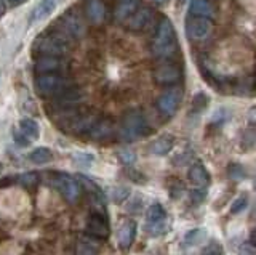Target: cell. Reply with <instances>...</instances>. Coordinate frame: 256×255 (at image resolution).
I'll use <instances>...</instances> for the list:
<instances>
[{
  "label": "cell",
  "instance_id": "cell-1",
  "mask_svg": "<svg viewBox=\"0 0 256 255\" xmlns=\"http://www.w3.org/2000/svg\"><path fill=\"white\" fill-rule=\"evenodd\" d=\"M176 49H178V42H176V33L173 23L168 18H164L158 23L157 33L154 39H152L150 44L152 55L156 58H168L176 52Z\"/></svg>",
  "mask_w": 256,
  "mask_h": 255
},
{
  "label": "cell",
  "instance_id": "cell-2",
  "mask_svg": "<svg viewBox=\"0 0 256 255\" xmlns=\"http://www.w3.org/2000/svg\"><path fill=\"white\" fill-rule=\"evenodd\" d=\"M149 132V124L141 111H130L124 116L120 125V137L125 141H134Z\"/></svg>",
  "mask_w": 256,
  "mask_h": 255
},
{
  "label": "cell",
  "instance_id": "cell-3",
  "mask_svg": "<svg viewBox=\"0 0 256 255\" xmlns=\"http://www.w3.org/2000/svg\"><path fill=\"white\" fill-rule=\"evenodd\" d=\"M37 49L44 57H60V55L68 52L66 34H62V33L48 34L37 42Z\"/></svg>",
  "mask_w": 256,
  "mask_h": 255
},
{
  "label": "cell",
  "instance_id": "cell-4",
  "mask_svg": "<svg viewBox=\"0 0 256 255\" xmlns=\"http://www.w3.org/2000/svg\"><path fill=\"white\" fill-rule=\"evenodd\" d=\"M36 87L42 95H58L68 89V81L58 73L40 74L36 81Z\"/></svg>",
  "mask_w": 256,
  "mask_h": 255
},
{
  "label": "cell",
  "instance_id": "cell-5",
  "mask_svg": "<svg viewBox=\"0 0 256 255\" xmlns=\"http://www.w3.org/2000/svg\"><path fill=\"white\" fill-rule=\"evenodd\" d=\"M53 186L56 188V191H60L68 202H76L80 197V193H82V185L69 175H56L53 180Z\"/></svg>",
  "mask_w": 256,
  "mask_h": 255
},
{
  "label": "cell",
  "instance_id": "cell-6",
  "mask_svg": "<svg viewBox=\"0 0 256 255\" xmlns=\"http://www.w3.org/2000/svg\"><path fill=\"white\" fill-rule=\"evenodd\" d=\"M182 100V90L180 87H173L168 89L165 93H162L157 100V108L160 111V114H164L165 117H172L176 114L180 105Z\"/></svg>",
  "mask_w": 256,
  "mask_h": 255
},
{
  "label": "cell",
  "instance_id": "cell-7",
  "mask_svg": "<svg viewBox=\"0 0 256 255\" xmlns=\"http://www.w3.org/2000/svg\"><path fill=\"white\" fill-rule=\"evenodd\" d=\"M213 31V21L210 18L202 17H192L186 23V33L192 41H202L212 34Z\"/></svg>",
  "mask_w": 256,
  "mask_h": 255
},
{
  "label": "cell",
  "instance_id": "cell-8",
  "mask_svg": "<svg viewBox=\"0 0 256 255\" xmlns=\"http://www.w3.org/2000/svg\"><path fill=\"white\" fill-rule=\"evenodd\" d=\"M61 25L64 29V34H68L69 37H74V39H82L86 33V28L84 25L82 18L80 15H77L74 10H69L66 12L61 17Z\"/></svg>",
  "mask_w": 256,
  "mask_h": 255
},
{
  "label": "cell",
  "instance_id": "cell-9",
  "mask_svg": "<svg viewBox=\"0 0 256 255\" xmlns=\"http://www.w3.org/2000/svg\"><path fill=\"white\" fill-rule=\"evenodd\" d=\"M154 79L158 85H174L176 82H180L181 71L174 65H162L156 69Z\"/></svg>",
  "mask_w": 256,
  "mask_h": 255
},
{
  "label": "cell",
  "instance_id": "cell-10",
  "mask_svg": "<svg viewBox=\"0 0 256 255\" xmlns=\"http://www.w3.org/2000/svg\"><path fill=\"white\" fill-rule=\"evenodd\" d=\"M85 228H86V233L94 237L106 239L109 236V225L100 213H92L90 217L86 218Z\"/></svg>",
  "mask_w": 256,
  "mask_h": 255
},
{
  "label": "cell",
  "instance_id": "cell-11",
  "mask_svg": "<svg viewBox=\"0 0 256 255\" xmlns=\"http://www.w3.org/2000/svg\"><path fill=\"white\" fill-rule=\"evenodd\" d=\"M112 133H114V124H112L110 119H101L98 117V121L94 122V125L90 129L86 135L90 137L92 140H96V141H102V140H109L112 137Z\"/></svg>",
  "mask_w": 256,
  "mask_h": 255
},
{
  "label": "cell",
  "instance_id": "cell-12",
  "mask_svg": "<svg viewBox=\"0 0 256 255\" xmlns=\"http://www.w3.org/2000/svg\"><path fill=\"white\" fill-rule=\"evenodd\" d=\"M106 5L102 0H86L85 2V15L92 25H101L106 20Z\"/></svg>",
  "mask_w": 256,
  "mask_h": 255
},
{
  "label": "cell",
  "instance_id": "cell-13",
  "mask_svg": "<svg viewBox=\"0 0 256 255\" xmlns=\"http://www.w3.org/2000/svg\"><path fill=\"white\" fill-rule=\"evenodd\" d=\"M140 9V0H118L114 12V20L118 25H124L132 18V15Z\"/></svg>",
  "mask_w": 256,
  "mask_h": 255
},
{
  "label": "cell",
  "instance_id": "cell-14",
  "mask_svg": "<svg viewBox=\"0 0 256 255\" xmlns=\"http://www.w3.org/2000/svg\"><path fill=\"white\" fill-rule=\"evenodd\" d=\"M136 221L134 220H126L118 231V245L122 250H128L134 242L136 237Z\"/></svg>",
  "mask_w": 256,
  "mask_h": 255
},
{
  "label": "cell",
  "instance_id": "cell-15",
  "mask_svg": "<svg viewBox=\"0 0 256 255\" xmlns=\"http://www.w3.org/2000/svg\"><path fill=\"white\" fill-rule=\"evenodd\" d=\"M62 0H42L30 15V25H34V23H38V21H44L45 18H48L50 15L58 9L60 4Z\"/></svg>",
  "mask_w": 256,
  "mask_h": 255
},
{
  "label": "cell",
  "instance_id": "cell-16",
  "mask_svg": "<svg viewBox=\"0 0 256 255\" xmlns=\"http://www.w3.org/2000/svg\"><path fill=\"white\" fill-rule=\"evenodd\" d=\"M150 20H152V10L148 9V7H142V9H138L132 15V18L126 21V26L132 31H142L149 26Z\"/></svg>",
  "mask_w": 256,
  "mask_h": 255
},
{
  "label": "cell",
  "instance_id": "cell-17",
  "mask_svg": "<svg viewBox=\"0 0 256 255\" xmlns=\"http://www.w3.org/2000/svg\"><path fill=\"white\" fill-rule=\"evenodd\" d=\"M64 63L58 57H40L37 60L36 69L38 74H52L58 73L60 69H62Z\"/></svg>",
  "mask_w": 256,
  "mask_h": 255
},
{
  "label": "cell",
  "instance_id": "cell-18",
  "mask_svg": "<svg viewBox=\"0 0 256 255\" xmlns=\"http://www.w3.org/2000/svg\"><path fill=\"white\" fill-rule=\"evenodd\" d=\"M84 100H85V93L82 90L70 89V87H68L66 90H62L61 93H58V103L62 108L78 105V103L84 101Z\"/></svg>",
  "mask_w": 256,
  "mask_h": 255
},
{
  "label": "cell",
  "instance_id": "cell-19",
  "mask_svg": "<svg viewBox=\"0 0 256 255\" xmlns=\"http://www.w3.org/2000/svg\"><path fill=\"white\" fill-rule=\"evenodd\" d=\"M189 180L194 183L197 188H206L208 183H210V175H208V170L202 164H196V165H192L189 170Z\"/></svg>",
  "mask_w": 256,
  "mask_h": 255
},
{
  "label": "cell",
  "instance_id": "cell-20",
  "mask_svg": "<svg viewBox=\"0 0 256 255\" xmlns=\"http://www.w3.org/2000/svg\"><path fill=\"white\" fill-rule=\"evenodd\" d=\"M173 145H174L173 137H170V135H165V137H160V138H157L154 143H152V145L149 146V151L152 154H156V156H165L173 149Z\"/></svg>",
  "mask_w": 256,
  "mask_h": 255
},
{
  "label": "cell",
  "instance_id": "cell-21",
  "mask_svg": "<svg viewBox=\"0 0 256 255\" xmlns=\"http://www.w3.org/2000/svg\"><path fill=\"white\" fill-rule=\"evenodd\" d=\"M21 133H22V137L26 138L29 143L30 141H36L38 138V135H40V129H38V125L36 121H32V119H22V121L20 122V129H18Z\"/></svg>",
  "mask_w": 256,
  "mask_h": 255
},
{
  "label": "cell",
  "instance_id": "cell-22",
  "mask_svg": "<svg viewBox=\"0 0 256 255\" xmlns=\"http://www.w3.org/2000/svg\"><path fill=\"white\" fill-rule=\"evenodd\" d=\"M189 13L194 15V17L210 18L213 17V7L206 0H192L189 5Z\"/></svg>",
  "mask_w": 256,
  "mask_h": 255
},
{
  "label": "cell",
  "instance_id": "cell-23",
  "mask_svg": "<svg viewBox=\"0 0 256 255\" xmlns=\"http://www.w3.org/2000/svg\"><path fill=\"white\" fill-rule=\"evenodd\" d=\"M165 220H166V212L160 204H152L148 209V213H146L148 225H152V223H160V221H165Z\"/></svg>",
  "mask_w": 256,
  "mask_h": 255
},
{
  "label": "cell",
  "instance_id": "cell-24",
  "mask_svg": "<svg viewBox=\"0 0 256 255\" xmlns=\"http://www.w3.org/2000/svg\"><path fill=\"white\" fill-rule=\"evenodd\" d=\"M29 159L34 164H48L53 159V153L48 148H36L32 153L29 154Z\"/></svg>",
  "mask_w": 256,
  "mask_h": 255
},
{
  "label": "cell",
  "instance_id": "cell-25",
  "mask_svg": "<svg viewBox=\"0 0 256 255\" xmlns=\"http://www.w3.org/2000/svg\"><path fill=\"white\" fill-rule=\"evenodd\" d=\"M206 239V231L205 229H200V228H196L189 231V233L184 236V244L186 245H198L200 242H204Z\"/></svg>",
  "mask_w": 256,
  "mask_h": 255
},
{
  "label": "cell",
  "instance_id": "cell-26",
  "mask_svg": "<svg viewBox=\"0 0 256 255\" xmlns=\"http://www.w3.org/2000/svg\"><path fill=\"white\" fill-rule=\"evenodd\" d=\"M228 175H229V178L230 180H234V181H242L246 178V170L244 169L240 164H230L228 167Z\"/></svg>",
  "mask_w": 256,
  "mask_h": 255
},
{
  "label": "cell",
  "instance_id": "cell-27",
  "mask_svg": "<svg viewBox=\"0 0 256 255\" xmlns=\"http://www.w3.org/2000/svg\"><path fill=\"white\" fill-rule=\"evenodd\" d=\"M77 255H98V247L92 244L90 241L82 239L77 245Z\"/></svg>",
  "mask_w": 256,
  "mask_h": 255
},
{
  "label": "cell",
  "instance_id": "cell-28",
  "mask_svg": "<svg viewBox=\"0 0 256 255\" xmlns=\"http://www.w3.org/2000/svg\"><path fill=\"white\" fill-rule=\"evenodd\" d=\"M18 181H20V185H22L24 188H34L38 183V175L36 172L22 173L21 177L18 178Z\"/></svg>",
  "mask_w": 256,
  "mask_h": 255
},
{
  "label": "cell",
  "instance_id": "cell-29",
  "mask_svg": "<svg viewBox=\"0 0 256 255\" xmlns=\"http://www.w3.org/2000/svg\"><path fill=\"white\" fill-rule=\"evenodd\" d=\"M74 162L78 167H82V169H88V167L93 165L94 156L93 154H86V153H78V154H74Z\"/></svg>",
  "mask_w": 256,
  "mask_h": 255
},
{
  "label": "cell",
  "instance_id": "cell-30",
  "mask_svg": "<svg viewBox=\"0 0 256 255\" xmlns=\"http://www.w3.org/2000/svg\"><path fill=\"white\" fill-rule=\"evenodd\" d=\"M146 229H148V233L152 236H160L168 229V223H166V220L160 221V223H152V225H148L146 223Z\"/></svg>",
  "mask_w": 256,
  "mask_h": 255
},
{
  "label": "cell",
  "instance_id": "cell-31",
  "mask_svg": "<svg viewBox=\"0 0 256 255\" xmlns=\"http://www.w3.org/2000/svg\"><path fill=\"white\" fill-rule=\"evenodd\" d=\"M128 196H130V189L126 186H118V188H114V191H112V201L117 204L124 202Z\"/></svg>",
  "mask_w": 256,
  "mask_h": 255
},
{
  "label": "cell",
  "instance_id": "cell-32",
  "mask_svg": "<svg viewBox=\"0 0 256 255\" xmlns=\"http://www.w3.org/2000/svg\"><path fill=\"white\" fill-rule=\"evenodd\" d=\"M246 205H248L246 196H240V197L236 199L234 202H232V205H230V213H240V212H244L246 209Z\"/></svg>",
  "mask_w": 256,
  "mask_h": 255
},
{
  "label": "cell",
  "instance_id": "cell-33",
  "mask_svg": "<svg viewBox=\"0 0 256 255\" xmlns=\"http://www.w3.org/2000/svg\"><path fill=\"white\" fill-rule=\"evenodd\" d=\"M118 159L126 165H132L136 161V154L132 149H120L118 151Z\"/></svg>",
  "mask_w": 256,
  "mask_h": 255
},
{
  "label": "cell",
  "instance_id": "cell-34",
  "mask_svg": "<svg viewBox=\"0 0 256 255\" xmlns=\"http://www.w3.org/2000/svg\"><path fill=\"white\" fill-rule=\"evenodd\" d=\"M208 101H210V98H208L205 93H198L194 98V101H192V106H194L196 111H202L208 105Z\"/></svg>",
  "mask_w": 256,
  "mask_h": 255
},
{
  "label": "cell",
  "instance_id": "cell-35",
  "mask_svg": "<svg viewBox=\"0 0 256 255\" xmlns=\"http://www.w3.org/2000/svg\"><path fill=\"white\" fill-rule=\"evenodd\" d=\"M202 255H222V245L218 242H210L202 250Z\"/></svg>",
  "mask_w": 256,
  "mask_h": 255
},
{
  "label": "cell",
  "instance_id": "cell-36",
  "mask_svg": "<svg viewBox=\"0 0 256 255\" xmlns=\"http://www.w3.org/2000/svg\"><path fill=\"white\" fill-rule=\"evenodd\" d=\"M205 196H206V188H196L194 191H192L190 199L194 204H200L205 199Z\"/></svg>",
  "mask_w": 256,
  "mask_h": 255
},
{
  "label": "cell",
  "instance_id": "cell-37",
  "mask_svg": "<svg viewBox=\"0 0 256 255\" xmlns=\"http://www.w3.org/2000/svg\"><path fill=\"white\" fill-rule=\"evenodd\" d=\"M13 138H14V141L18 143V145H21V146H28V145H29V141L22 137V133H21L20 130H14V132H13Z\"/></svg>",
  "mask_w": 256,
  "mask_h": 255
},
{
  "label": "cell",
  "instance_id": "cell-38",
  "mask_svg": "<svg viewBox=\"0 0 256 255\" xmlns=\"http://www.w3.org/2000/svg\"><path fill=\"white\" fill-rule=\"evenodd\" d=\"M240 250H242V255H254V245L252 242H246Z\"/></svg>",
  "mask_w": 256,
  "mask_h": 255
},
{
  "label": "cell",
  "instance_id": "cell-39",
  "mask_svg": "<svg viewBox=\"0 0 256 255\" xmlns=\"http://www.w3.org/2000/svg\"><path fill=\"white\" fill-rule=\"evenodd\" d=\"M8 2H10V5H13V7H18V5L26 2V0H8Z\"/></svg>",
  "mask_w": 256,
  "mask_h": 255
},
{
  "label": "cell",
  "instance_id": "cell-40",
  "mask_svg": "<svg viewBox=\"0 0 256 255\" xmlns=\"http://www.w3.org/2000/svg\"><path fill=\"white\" fill-rule=\"evenodd\" d=\"M5 13V0H0V17H4Z\"/></svg>",
  "mask_w": 256,
  "mask_h": 255
},
{
  "label": "cell",
  "instance_id": "cell-41",
  "mask_svg": "<svg viewBox=\"0 0 256 255\" xmlns=\"http://www.w3.org/2000/svg\"><path fill=\"white\" fill-rule=\"evenodd\" d=\"M156 4H164V2H166V0H154Z\"/></svg>",
  "mask_w": 256,
  "mask_h": 255
},
{
  "label": "cell",
  "instance_id": "cell-42",
  "mask_svg": "<svg viewBox=\"0 0 256 255\" xmlns=\"http://www.w3.org/2000/svg\"><path fill=\"white\" fill-rule=\"evenodd\" d=\"M2 172H4V165H2V162H0V175H2Z\"/></svg>",
  "mask_w": 256,
  "mask_h": 255
}]
</instances>
